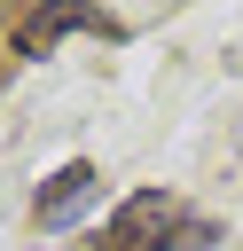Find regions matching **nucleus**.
<instances>
[{
  "label": "nucleus",
  "mask_w": 243,
  "mask_h": 251,
  "mask_svg": "<svg viewBox=\"0 0 243 251\" xmlns=\"http://www.w3.org/2000/svg\"><path fill=\"white\" fill-rule=\"evenodd\" d=\"M172 235H180V204H172L165 188H133V196L102 220L94 251H172Z\"/></svg>",
  "instance_id": "obj_1"
},
{
  "label": "nucleus",
  "mask_w": 243,
  "mask_h": 251,
  "mask_svg": "<svg viewBox=\"0 0 243 251\" xmlns=\"http://www.w3.org/2000/svg\"><path fill=\"white\" fill-rule=\"evenodd\" d=\"M63 31H102V39H118V24H110L94 0H47V8H39V16L16 31V47H24V55H47Z\"/></svg>",
  "instance_id": "obj_2"
},
{
  "label": "nucleus",
  "mask_w": 243,
  "mask_h": 251,
  "mask_svg": "<svg viewBox=\"0 0 243 251\" xmlns=\"http://www.w3.org/2000/svg\"><path fill=\"white\" fill-rule=\"evenodd\" d=\"M94 196H102V173H94L86 157H78V165H63V173H55V188L39 196V227H47V235H55V227H71Z\"/></svg>",
  "instance_id": "obj_3"
},
{
  "label": "nucleus",
  "mask_w": 243,
  "mask_h": 251,
  "mask_svg": "<svg viewBox=\"0 0 243 251\" xmlns=\"http://www.w3.org/2000/svg\"><path fill=\"white\" fill-rule=\"evenodd\" d=\"M204 243H219V227H212V220H180V235H172V251H204Z\"/></svg>",
  "instance_id": "obj_4"
}]
</instances>
